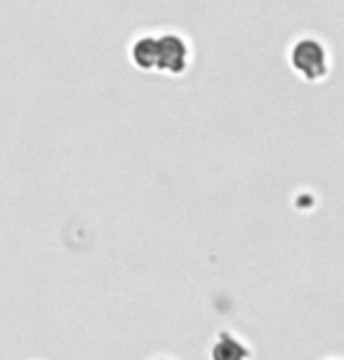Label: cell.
I'll use <instances>...</instances> for the list:
<instances>
[{
  "mask_svg": "<svg viewBox=\"0 0 344 360\" xmlns=\"http://www.w3.org/2000/svg\"><path fill=\"white\" fill-rule=\"evenodd\" d=\"M212 358L215 360H246L248 351L243 349L236 339H231L229 335H222L219 342L215 344V349H212Z\"/></svg>",
  "mask_w": 344,
  "mask_h": 360,
  "instance_id": "6da1fadb",
  "label": "cell"
}]
</instances>
